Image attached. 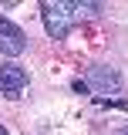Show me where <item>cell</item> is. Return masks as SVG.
<instances>
[{"mask_svg": "<svg viewBox=\"0 0 128 135\" xmlns=\"http://www.w3.org/2000/svg\"><path fill=\"white\" fill-rule=\"evenodd\" d=\"M41 14H44V27L54 41H64L71 27H74V10H71V3H51L44 0L41 3Z\"/></svg>", "mask_w": 128, "mask_h": 135, "instance_id": "1", "label": "cell"}, {"mask_svg": "<svg viewBox=\"0 0 128 135\" xmlns=\"http://www.w3.org/2000/svg\"><path fill=\"white\" fill-rule=\"evenodd\" d=\"M88 88L95 91V95H121V78H118V71L115 68H105V64H95L88 68Z\"/></svg>", "mask_w": 128, "mask_h": 135, "instance_id": "2", "label": "cell"}, {"mask_svg": "<svg viewBox=\"0 0 128 135\" xmlns=\"http://www.w3.org/2000/svg\"><path fill=\"white\" fill-rule=\"evenodd\" d=\"M27 88V71L17 64H0V95L17 98L20 91Z\"/></svg>", "mask_w": 128, "mask_h": 135, "instance_id": "3", "label": "cell"}, {"mask_svg": "<svg viewBox=\"0 0 128 135\" xmlns=\"http://www.w3.org/2000/svg\"><path fill=\"white\" fill-rule=\"evenodd\" d=\"M0 37H3V41H20V44H27V37H24V31H20L17 24H10L7 17H0Z\"/></svg>", "mask_w": 128, "mask_h": 135, "instance_id": "4", "label": "cell"}, {"mask_svg": "<svg viewBox=\"0 0 128 135\" xmlns=\"http://www.w3.org/2000/svg\"><path fill=\"white\" fill-rule=\"evenodd\" d=\"M74 91H81V95H88L91 88H88V81H81V78H78V81H74Z\"/></svg>", "mask_w": 128, "mask_h": 135, "instance_id": "5", "label": "cell"}, {"mask_svg": "<svg viewBox=\"0 0 128 135\" xmlns=\"http://www.w3.org/2000/svg\"><path fill=\"white\" fill-rule=\"evenodd\" d=\"M0 135H10V132H7V128H3V125H0Z\"/></svg>", "mask_w": 128, "mask_h": 135, "instance_id": "6", "label": "cell"}, {"mask_svg": "<svg viewBox=\"0 0 128 135\" xmlns=\"http://www.w3.org/2000/svg\"><path fill=\"white\" fill-rule=\"evenodd\" d=\"M118 135H128V128H121V132H118Z\"/></svg>", "mask_w": 128, "mask_h": 135, "instance_id": "7", "label": "cell"}]
</instances>
